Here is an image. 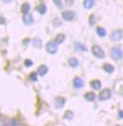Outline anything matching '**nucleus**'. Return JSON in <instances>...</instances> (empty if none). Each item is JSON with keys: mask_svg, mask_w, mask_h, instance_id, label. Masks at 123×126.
<instances>
[{"mask_svg": "<svg viewBox=\"0 0 123 126\" xmlns=\"http://www.w3.org/2000/svg\"><path fill=\"white\" fill-rule=\"evenodd\" d=\"M111 57L115 60H120L123 57V51L120 47H114L111 49Z\"/></svg>", "mask_w": 123, "mask_h": 126, "instance_id": "1", "label": "nucleus"}, {"mask_svg": "<svg viewBox=\"0 0 123 126\" xmlns=\"http://www.w3.org/2000/svg\"><path fill=\"white\" fill-rule=\"evenodd\" d=\"M92 52L95 56L97 57V58H99V59H102V58H104L105 57L104 51L102 50V48H101L99 46H97V45L93 46Z\"/></svg>", "mask_w": 123, "mask_h": 126, "instance_id": "2", "label": "nucleus"}, {"mask_svg": "<svg viewBox=\"0 0 123 126\" xmlns=\"http://www.w3.org/2000/svg\"><path fill=\"white\" fill-rule=\"evenodd\" d=\"M46 51L50 54H54L58 50V47H57L55 41H49L46 46Z\"/></svg>", "mask_w": 123, "mask_h": 126, "instance_id": "3", "label": "nucleus"}, {"mask_svg": "<svg viewBox=\"0 0 123 126\" xmlns=\"http://www.w3.org/2000/svg\"><path fill=\"white\" fill-rule=\"evenodd\" d=\"M111 95H112L111 90L108 88H106V89H103V90L99 93L98 98H99L100 101H107V100H109L111 98Z\"/></svg>", "mask_w": 123, "mask_h": 126, "instance_id": "4", "label": "nucleus"}, {"mask_svg": "<svg viewBox=\"0 0 123 126\" xmlns=\"http://www.w3.org/2000/svg\"><path fill=\"white\" fill-rule=\"evenodd\" d=\"M62 15V18L66 21H72L75 18V13L71 11H64Z\"/></svg>", "mask_w": 123, "mask_h": 126, "instance_id": "5", "label": "nucleus"}, {"mask_svg": "<svg viewBox=\"0 0 123 126\" xmlns=\"http://www.w3.org/2000/svg\"><path fill=\"white\" fill-rule=\"evenodd\" d=\"M111 38L114 40V41H119L123 38V33L121 31H115L111 34Z\"/></svg>", "mask_w": 123, "mask_h": 126, "instance_id": "6", "label": "nucleus"}, {"mask_svg": "<svg viewBox=\"0 0 123 126\" xmlns=\"http://www.w3.org/2000/svg\"><path fill=\"white\" fill-rule=\"evenodd\" d=\"M47 71H48V68H47V66L46 65H45V64H42L41 66H39L38 67V74L40 76H45L46 73H47Z\"/></svg>", "mask_w": 123, "mask_h": 126, "instance_id": "7", "label": "nucleus"}, {"mask_svg": "<svg viewBox=\"0 0 123 126\" xmlns=\"http://www.w3.org/2000/svg\"><path fill=\"white\" fill-rule=\"evenodd\" d=\"M73 84L76 88H81V87L83 86V81H82L80 78L77 77V78H75V79H74Z\"/></svg>", "mask_w": 123, "mask_h": 126, "instance_id": "8", "label": "nucleus"}, {"mask_svg": "<svg viewBox=\"0 0 123 126\" xmlns=\"http://www.w3.org/2000/svg\"><path fill=\"white\" fill-rule=\"evenodd\" d=\"M23 21H24L25 24L31 25V24L33 23V17H32V15H31V14H25L24 18H23Z\"/></svg>", "mask_w": 123, "mask_h": 126, "instance_id": "9", "label": "nucleus"}, {"mask_svg": "<svg viewBox=\"0 0 123 126\" xmlns=\"http://www.w3.org/2000/svg\"><path fill=\"white\" fill-rule=\"evenodd\" d=\"M91 87L93 89H95V90H98V89H100L101 87V82L100 81H98V80H94L91 82Z\"/></svg>", "mask_w": 123, "mask_h": 126, "instance_id": "10", "label": "nucleus"}, {"mask_svg": "<svg viewBox=\"0 0 123 126\" xmlns=\"http://www.w3.org/2000/svg\"><path fill=\"white\" fill-rule=\"evenodd\" d=\"M84 98H85L86 101H93L96 99V95H95V93H93V92H87V93L84 95Z\"/></svg>", "mask_w": 123, "mask_h": 126, "instance_id": "11", "label": "nucleus"}, {"mask_svg": "<svg viewBox=\"0 0 123 126\" xmlns=\"http://www.w3.org/2000/svg\"><path fill=\"white\" fill-rule=\"evenodd\" d=\"M102 68L106 71V72H108V73H112V72H114V70H115V67L110 64V63H104L103 64V66H102Z\"/></svg>", "mask_w": 123, "mask_h": 126, "instance_id": "12", "label": "nucleus"}, {"mask_svg": "<svg viewBox=\"0 0 123 126\" xmlns=\"http://www.w3.org/2000/svg\"><path fill=\"white\" fill-rule=\"evenodd\" d=\"M65 39V35L64 34H58L55 38V43L57 45H60L62 44Z\"/></svg>", "mask_w": 123, "mask_h": 126, "instance_id": "13", "label": "nucleus"}, {"mask_svg": "<svg viewBox=\"0 0 123 126\" xmlns=\"http://www.w3.org/2000/svg\"><path fill=\"white\" fill-rule=\"evenodd\" d=\"M64 104V99L62 98H57L55 101V105L57 108H62Z\"/></svg>", "mask_w": 123, "mask_h": 126, "instance_id": "14", "label": "nucleus"}, {"mask_svg": "<svg viewBox=\"0 0 123 126\" xmlns=\"http://www.w3.org/2000/svg\"><path fill=\"white\" fill-rule=\"evenodd\" d=\"M95 5V1L94 0H85L83 1V6L86 9H91Z\"/></svg>", "mask_w": 123, "mask_h": 126, "instance_id": "15", "label": "nucleus"}, {"mask_svg": "<svg viewBox=\"0 0 123 126\" xmlns=\"http://www.w3.org/2000/svg\"><path fill=\"white\" fill-rule=\"evenodd\" d=\"M30 5L28 4V3H24L22 6H21V12L23 13H25V14H28V13H29V11H30Z\"/></svg>", "mask_w": 123, "mask_h": 126, "instance_id": "16", "label": "nucleus"}, {"mask_svg": "<svg viewBox=\"0 0 123 126\" xmlns=\"http://www.w3.org/2000/svg\"><path fill=\"white\" fill-rule=\"evenodd\" d=\"M37 11H38V13H40L41 14H44L46 12V7L45 4H40L39 6L37 7Z\"/></svg>", "mask_w": 123, "mask_h": 126, "instance_id": "17", "label": "nucleus"}, {"mask_svg": "<svg viewBox=\"0 0 123 126\" xmlns=\"http://www.w3.org/2000/svg\"><path fill=\"white\" fill-rule=\"evenodd\" d=\"M97 33H98V36H100V37H104L105 35H106V31H105L103 28L98 27V29H97Z\"/></svg>", "mask_w": 123, "mask_h": 126, "instance_id": "18", "label": "nucleus"}, {"mask_svg": "<svg viewBox=\"0 0 123 126\" xmlns=\"http://www.w3.org/2000/svg\"><path fill=\"white\" fill-rule=\"evenodd\" d=\"M69 64H70V66H72V67H77V66L79 65V62H78V60H77L76 58H71V59L69 60Z\"/></svg>", "mask_w": 123, "mask_h": 126, "instance_id": "19", "label": "nucleus"}, {"mask_svg": "<svg viewBox=\"0 0 123 126\" xmlns=\"http://www.w3.org/2000/svg\"><path fill=\"white\" fill-rule=\"evenodd\" d=\"M33 45L36 47H41V45H42V41L40 40V39H34L33 40Z\"/></svg>", "mask_w": 123, "mask_h": 126, "instance_id": "20", "label": "nucleus"}, {"mask_svg": "<svg viewBox=\"0 0 123 126\" xmlns=\"http://www.w3.org/2000/svg\"><path fill=\"white\" fill-rule=\"evenodd\" d=\"M30 78H31V81H37V74H36V72H33V73H31V76H30Z\"/></svg>", "mask_w": 123, "mask_h": 126, "instance_id": "21", "label": "nucleus"}, {"mask_svg": "<svg viewBox=\"0 0 123 126\" xmlns=\"http://www.w3.org/2000/svg\"><path fill=\"white\" fill-rule=\"evenodd\" d=\"M64 116H65V117H64L65 119H71V118H72V116H73V113H72L71 111H67Z\"/></svg>", "mask_w": 123, "mask_h": 126, "instance_id": "22", "label": "nucleus"}, {"mask_svg": "<svg viewBox=\"0 0 123 126\" xmlns=\"http://www.w3.org/2000/svg\"><path fill=\"white\" fill-rule=\"evenodd\" d=\"M32 64H33V63H32L31 60H26V61H25V65H26V66H31Z\"/></svg>", "mask_w": 123, "mask_h": 126, "instance_id": "23", "label": "nucleus"}, {"mask_svg": "<svg viewBox=\"0 0 123 126\" xmlns=\"http://www.w3.org/2000/svg\"><path fill=\"white\" fill-rule=\"evenodd\" d=\"M118 117H119L120 119H123V111H122V110L118 112Z\"/></svg>", "mask_w": 123, "mask_h": 126, "instance_id": "24", "label": "nucleus"}, {"mask_svg": "<svg viewBox=\"0 0 123 126\" xmlns=\"http://www.w3.org/2000/svg\"><path fill=\"white\" fill-rule=\"evenodd\" d=\"M54 3H55L56 5H58V6L60 7V8H61V7H62V3H61V1H56V0H55V1H54Z\"/></svg>", "mask_w": 123, "mask_h": 126, "instance_id": "25", "label": "nucleus"}]
</instances>
